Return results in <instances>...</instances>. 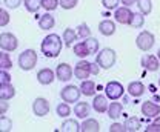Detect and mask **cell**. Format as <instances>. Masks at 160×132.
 Returning <instances> with one entry per match:
<instances>
[{"instance_id":"cell-1","label":"cell","mask_w":160,"mask_h":132,"mask_svg":"<svg viewBox=\"0 0 160 132\" xmlns=\"http://www.w3.org/2000/svg\"><path fill=\"white\" fill-rule=\"evenodd\" d=\"M62 46H63V38L57 34H48L40 43V49H42L43 56L48 57V58L59 57Z\"/></svg>"},{"instance_id":"cell-2","label":"cell","mask_w":160,"mask_h":132,"mask_svg":"<svg viewBox=\"0 0 160 132\" xmlns=\"http://www.w3.org/2000/svg\"><path fill=\"white\" fill-rule=\"evenodd\" d=\"M116 60H117V54L112 48L100 49L97 52V57H96V61L99 63V66L102 69H111L116 65Z\"/></svg>"},{"instance_id":"cell-3","label":"cell","mask_w":160,"mask_h":132,"mask_svg":"<svg viewBox=\"0 0 160 132\" xmlns=\"http://www.w3.org/2000/svg\"><path fill=\"white\" fill-rule=\"evenodd\" d=\"M37 65V54L34 49H25L19 56V68L22 71H31Z\"/></svg>"},{"instance_id":"cell-4","label":"cell","mask_w":160,"mask_h":132,"mask_svg":"<svg viewBox=\"0 0 160 132\" xmlns=\"http://www.w3.org/2000/svg\"><path fill=\"white\" fill-rule=\"evenodd\" d=\"M154 43H156V37L149 31H142L139 36H137V38H136L137 48H139L140 51H143V52H148L154 46Z\"/></svg>"},{"instance_id":"cell-5","label":"cell","mask_w":160,"mask_h":132,"mask_svg":"<svg viewBox=\"0 0 160 132\" xmlns=\"http://www.w3.org/2000/svg\"><path fill=\"white\" fill-rule=\"evenodd\" d=\"M105 94L106 97L112 101V100H119L123 97L125 94V88H123V85L120 83V81H116V80H112V81H108L106 83V86H105Z\"/></svg>"},{"instance_id":"cell-6","label":"cell","mask_w":160,"mask_h":132,"mask_svg":"<svg viewBox=\"0 0 160 132\" xmlns=\"http://www.w3.org/2000/svg\"><path fill=\"white\" fill-rule=\"evenodd\" d=\"M17 46H19V40L12 32H2L0 34V48H2V51L12 52V51L17 49Z\"/></svg>"},{"instance_id":"cell-7","label":"cell","mask_w":160,"mask_h":132,"mask_svg":"<svg viewBox=\"0 0 160 132\" xmlns=\"http://www.w3.org/2000/svg\"><path fill=\"white\" fill-rule=\"evenodd\" d=\"M80 94H82V89L74 86V85H66L62 91H60V97L63 101L66 103H77L80 98Z\"/></svg>"},{"instance_id":"cell-8","label":"cell","mask_w":160,"mask_h":132,"mask_svg":"<svg viewBox=\"0 0 160 132\" xmlns=\"http://www.w3.org/2000/svg\"><path fill=\"white\" fill-rule=\"evenodd\" d=\"M92 63L88 60H80L79 63L74 66V77L77 80H86L92 74Z\"/></svg>"},{"instance_id":"cell-9","label":"cell","mask_w":160,"mask_h":132,"mask_svg":"<svg viewBox=\"0 0 160 132\" xmlns=\"http://www.w3.org/2000/svg\"><path fill=\"white\" fill-rule=\"evenodd\" d=\"M132 16H134V12L131 11L129 6H119L116 9V12H114V19L120 25H129Z\"/></svg>"},{"instance_id":"cell-10","label":"cell","mask_w":160,"mask_h":132,"mask_svg":"<svg viewBox=\"0 0 160 132\" xmlns=\"http://www.w3.org/2000/svg\"><path fill=\"white\" fill-rule=\"evenodd\" d=\"M49 109H51L49 101H48L46 98H43V97L36 98L34 103H32V112H34V115H37V117L48 115V114H49Z\"/></svg>"},{"instance_id":"cell-11","label":"cell","mask_w":160,"mask_h":132,"mask_svg":"<svg viewBox=\"0 0 160 132\" xmlns=\"http://www.w3.org/2000/svg\"><path fill=\"white\" fill-rule=\"evenodd\" d=\"M108 100H109V98L106 97V94L94 95V98H92V109L99 114L108 112V108H109V101H108Z\"/></svg>"},{"instance_id":"cell-12","label":"cell","mask_w":160,"mask_h":132,"mask_svg":"<svg viewBox=\"0 0 160 132\" xmlns=\"http://www.w3.org/2000/svg\"><path fill=\"white\" fill-rule=\"evenodd\" d=\"M140 63H142V66H143L146 71H151V72H156V71H159V68H160L159 57H157V56H152V54H148V56L142 57Z\"/></svg>"},{"instance_id":"cell-13","label":"cell","mask_w":160,"mask_h":132,"mask_svg":"<svg viewBox=\"0 0 160 132\" xmlns=\"http://www.w3.org/2000/svg\"><path fill=\"white\" fill-rule=\"evenodd\" d=\"M142 114L148 118H156L157 115H160V105L148 100V101L142 103Z\"/></svg>"},{"instance_id":"cell-14","label":"cell","mask_w":160,"mask_h":132,"mask_svg":"<svg viewBox=\"0 0 160 132\" xmlns=\"http://www.w3.org/2000/svg\"><path fill=\"white\" fill-rule=\"evenodd\" d=\"M56 76L60 81H69L71 77L74 76V69L68 63H60L56 68Z\"/></svg>"},{"instance_id":"cell-15","label":"cell","mask_w":160,"mask_h":132,"mask_svg":"<svg viewBox=\"0 0 160 132\" xmlns=\"http://www.w3.org/2000/svg\"><path fill=\"white\" fill-rule=\"evenodd\" d=\"M56 77H57L56 72L52 69H49V68H43V69H40L39 72H37V80H39L40 85H43V86L51 85Z\"/></svg>"},{"instance_id":"cell-16","label":"cell","mask_w":160,"mask_h":132,"mask_svg":"<svg viewBox=\"0 0 160 132\" xmlns=\"http://www.w3.org/2000/svg\"><path fill=\"white\" fill-rule=\"evenodd\" d=\"M72 112L76 114L77 118L85 120V118H88V115L91 112V105L88 101H77L76 106H74V109H72Z\"/></svg>"},{"instance_id":"cell-17","label":"cell","mask_w":160,"mask_h":132,"mask_svg":"<svg viewBox=\"0 0 160 132\" xmlns=\"http://www.w3.org/2000/svg\"><path fill=\"white\" fill-rule=\"evenodd\" d=\"M99 31L102 36H105V37H111L114 32H116V22H112V20H102L99 23Z\"/></svg>"},{"instance_id":"cell-18","label":"cell","mask_w":160,"mask_h":132,"mask_svg":"<svg viewBox=\"0 0 160 132\" xmlns=\"http://www.w3.org/2000/svg\"><path fill=\"white\" fill-rule=\"evenodd\" d=\"M39 26H40V29H43V31L52 29V28L56 26V19H54V16H51L49 12L40 16L39 17Z\"/></svg>"},{"instance_id":"cell-19","label":"cell","mask_w":160,"mask_h":132,"mask_svg":"<svg viewBox=\"0 0 160 132\" xmlns=\"http://www.w3.org/2000/svg\"><path fill=\"white\" fill-rule=\"evenodd\" d=\"M123 114V105L119 103V100H112V103H109L108 108V117L111 120H117L119 117H122Z\"/></svg>"},{"instance_id":"cell-20","label":"cell","mask_w":160,"mask_h":132,"mask_svg":"<svg viewBox=\"0 0 160 132\" xmlns=\"http://www.w3.org/2000/svg\"><path fill=\"white\" fill-rule=\"evenodd\" d=\"M60 131H63V132H80L82 131V125H79V121L74 120V118H68V120H65V121L62 123Z\"/></svg>"},{"instance_id":"cell-21","label":"cell","mask_w":160,"mask_h":132,"mask_svg":"<svg viewBox=\"0 0 160 132\" xmlns=\"http://www.w3.org/2000/svg\"><path fill=\"white\" fill-rule=\"evenodd\" d=\"M128 94L131 95V97H142V95L145 94V85L142 83V81H131L129 85H128Z\"/></svg>"},{"instance_id":"cell-22","label":"cell","mask_w":160,"mask_h":132,"mask_svg":"<svg viewBox=\"0 0 160 132\" xmlns=\"http://www.w3.org/2000/svg\"><path fill=\"white\" fill-rule=\"evenodd\" d=\"M80 89H82V94L85 97H92L96 94V83L92 80H82L80 83Z\"/></svg>"},{"instance_id":"cell-23","label":"cell","mask_w":160,"mask_h":132,"mask_svg":"<svg viewBox=\"0 0 160 132\" xmlns=\"http://www.w3.org/2000/svg\"><path fill=\"white\" fill-rule=\"evenodd\" d=\"M123 125L126 128V132H137L142 128V121H140L139 117H128Z\"/></svg>"},{"instance_id":"cell-24","label":"cell","mask_w":160,"mask_h":132,"mask_svg":"<svg viewBox=\"0 0 160 132\" xmlns=\"http://www.w3.org/2000/svg\"><path fill=\"white\" fill-rule=\"evenodd\" d=\"M16 95V88L11 83L0 85V100H11Z\"/></svg>"},{"instance_id":"cell-25","label":"cell","mask_w":160,"mask_h":132,"mask_svg":"<svg viewBox=\"0 0 160 132\" xmlns=\"http://www.w3.org/2000/svg\"><path fill=\"white\" fill-rule=\"evenodd\" d=\"M100 125L97 120L94 118H85V121L82 123V132H99Z\"/></svg>"},{"instance_id":"cell-26","label":"cell","mask_w":160,"mask_h":132,"mask_svg":"<svg viewBox=\"0 0 160 132\" xmlns=\"http://www.w3.org/2000/svg\"><path fill=\"white\" fill-rule=\"evenodd\" d=\"M77 31H74V29H71V28H66L65 31H63V36H62V38H63V43H65V46L66 48H69L76 40H77Z\"/></svg>"},{"instance_id":"cell-27","label":"cell","mask_w":160,"mask_h":132,"mask_svg":"<svg viewBox=\"0 0 160 132\" xmlns=\"http://www.w3.org/2000/svg\"><path fill=\"white\" fill-rule=\"evenodd\" d=\"M72 51H74V54H76L77 57H80V58H86L88 56H91V52H89V49H88L85 40H83V42H79V43H76V45L72 46Z\"/></svg>"},{"instance_id":"cell-28","label":"cell","mask_w":160,"mask_h":132,"mask_svg":"<svg viewBox=\"0 0 160 132\" xmlns=\"http://www.w3.org/2000/svg\"><path fill=\"white\" fill-rule=\"evenodd\" d=\"M23 5H25V9L31 14H36L39 12V9L42 8V0H23Z\"/></svg>"},{"instance_id":"cell-29","label":"cell","mask_w":160,"mask_h":132,"mask_svg":"<svg viewBox=\"0 0 160 132\" xmlns=\"http://www.w3.org/2000/svg\"><path fill=\"white\" fill-rule=\"evenodd\" d=\"M137 8L143 16H148L152 11V2L151 0H137Z\"/></svg>"},{"instance_id":"cell-30","label":"cell","mask_w":160,"mask_h":132,"mask_svg":"<svg viewBox=\"0 0 160 132\" xmlns=\"http://www.w3.org/2000/svg\"><path fill=\"white\" fill-rule=\"evenodd\" d=\"M56 112L59 117L62 118H68V115H71V108H69V103L63 101V103H59L57 108H56Z\"/></svg>"},{"instance_id":"cell-31","label":"cell","mask_w":160,"mask_h":132,"mask_svg":"<svg viewBox=\"0 0 160 132\" xmlns=\"http://www.w3.org/2000/svg\"><path fill=\"white\" fill-rule=\"evenodd\" d=\"M143 25H145V16H143L142 12H134L132 19H131V22H129V26L139 29V28H142Z\"/></svg>"},{"instance_id":"cell-32","label":"cell","mask_w":160,"mask_h":132,"mask_svg":"<svg viewBox=\"0 0 160 132\" xmlns=\"http://www.w3.org/2000/svg\"><path fill=\"white\" fill-rule=\"evenodd\" d=\"M12 68V61H11V57L9 54H6V51H2L0 52V69H11Z\"/></svg>"},{"instance_id":"cell-33","label":"cell","mask_w":160,"mask_h":132,"mask_svg":"<svg viewBox=\"0 0 160 132\" xmlns=\"http://www.w3.org/2000/svg\"><path fill=\"white\" fill-rule=\"evenodd\" d=\"M85 43H86V46H88V49H89L91 56L99 52V40H97V38L88 37V38H85Z\"/></svg>"},{"instance_id":"cell-34","label":"cell","mask_w":160,"mask_h":132,"mask_svg":"<svg viewBox=\"0 0 160 132\" xmlns=\"http://www.w3.org/2000/svg\"><path fill=\"white\" fill-rule=\"evenodd\" d=\"M77 36H79L80 38H88L91 37V29H89V26H88V23H80L79 26H77Z\"/></svg>"},{"instance_id":"cell-35","label":"cell","mask_w":160,"mask_h":132,"mask_svg":"<svg viewBox=\"0 0 160 132\" xmlns=\"http://www.w3.org/2000/svg\"><path fill=\"white\" fill-rule=\"evenodd\" d=\"M12 129V121L3 114L0 115V131L2 132H9Z\"/></svg>"},{"instance_id":"cell-36","label":"cell","mask_w":160,"mask_h":132,"mask_svg":"<svg viewBox=\"0 0 160 132\" xmlns=\"http://www.w3.org/2000/svg\"><path fill=\"white\" fill-rule=\"evenodd\" d=\"M60 6V0H42V8L46 11H54Z\"/></svg>"},{"instance_id":"cell-37","label":"cell","mask_w":160,"mask_h":132,"mask_svg":"<svg viewBox=\"0 0 160 132\" xmlns=\"http://www.w3.org/2000/svg\"><path fill=\"white\" fill-rule=\"evenodd\" d=\"M77 3H79V0H60V6L63 9H72L77 6Z\"/></svg>"},{"instance_id":"cell-38","label":"cell","mask_w":160,"mask_h":132,"mask_svg":"<svg viewBox=\"0 0 160 132\" xmlns=\"http://www.w3.org/2000/svg\"><path fill=\"white\" fill-rule=\"evenodd\" d=\"M120 0H102V5L106 8V9H117L119 8Z\"/></svg>"},{"instance_id":"cell-39","label":"cell","mask_w":160,"mask_h":132,"mask_svg":"<svg viewBox=\"0 0 160 132\" xmlns=\"http://www.w3.org/2000/svg\"><path fill=\"white\" fill-rule=\"evenodd\" d=\"M6 83H11V76L8 69H0V85H6Z\"/></svg>"},{"instance_id":"cell-40","label":"cell","mask_w":160,"mask_h":132,"mask_svg":"<svg viewBox=\"0 0 160 132\" xmlns=\"http://www.w3.org/2000/svg\"><path fill=\"white\" fill-rule=\"evenodd\" d=\"M9 23V14L6 12V9H0V26H6Z\"/></svg>"},{"instance_id":"cell-41","label":"cell","mask_w":160,"mask_h":132,"mask_svg":"<svg viewBox=\"0 0 160 132\" xmlns=\"http://www.w3.org/2000/svg\"><path fill=\"white\" fill-rule=\"evenodd\" d=\"M22 2H23V0H3V3H5L6 8H9V9H16V8H19L20 5H22Z\"/></svg>"},{"instance_id":"cell-42","label":"cell","mask_w":160,"mask_h":132,"mask_svg":"<svg viewBox=\"0 0 160 132\" xmlns=\"http://www.w3.org/2000/svg\"><path fill=\"white\" fill-rule=\"evenodd\" d=\"M125 131H126L125 125H120V123H112L109 126V132H125Z\"/></svg>"},{"instance_id":"cell-43","label":"cell","mask_w":160,"mask_h":132,"mask_svg":"<svg viewBox=\"0 0 160 132\" xmlns=\"http://www.w3.org/2000/svg\"><path fill=\"white\" fill-rule=\"evenodd\" d=\"M8 108H9V105H8V100H0V115H3V114L8 111Z\"/></svg>"},{"instance_id":"cell-44","label":"cell","mask_w":160,"mask_h":132,"mask_svg":"<svg viewBox=\"0 0 160 132\" xmlns=\"http://www.w3.org/2000/svg\"><path fill=\"white\" fill-rule=\"evenodd\" d=\"M145 131H146V132H160V126L154 125V123H151V125H149Z\"/></svg>"},{"instance_id":"cell-45","label":"cell","mask_w":160,"mask_h":132,"mask_svg":"<svg viewBox=\"0 0 160 132\" xmlns=\"http://www.w3.org/2000/svg\"><path fill=\"white\" fill-rule=\"evenodd\" d=\"M120 3H122L123 6H129V8H131V5L137 3V0H120Z\"/></svg>"},{"instance_id":"cell-46","label":"cell","mask_w":160,"mask_h":132,"mask_svg":"<svg viewBox=\"0 0 160 132\" xmlns=\"http://www.w3.org/2000/svg\"><path fill=\"white\" fill-rule=\"evenodd\" d=\"M154 125H157V126H160V115H157V117L154 118Z\"/></svg>"},{"instance_id":"cell-47","label":"cell","mask_w":160,"mask_h":132,"mask_svg":"<svg viewBox=\"0 0 160 132\" xmlns=\"http://www.w3.org/2000/svg\"><path fill=\"white\" fill-rule=\"evenodd\" d=\"M157 57H159V60H160V48H159V51H157Z\"/></svg>"},{"instance_id":"cell-48","label":"cell","mask_w":160,"mask_h":132,"mask_svg":"<svg viewBox=\"0 0 160 132\" xmlns=\"http://www.w3.org/2000/svg\"><path fill=\"white\" fill-rule=\"evenodd\" d=\"M159 86H160V78H159Z\"/></svg>"}]
</instances>
